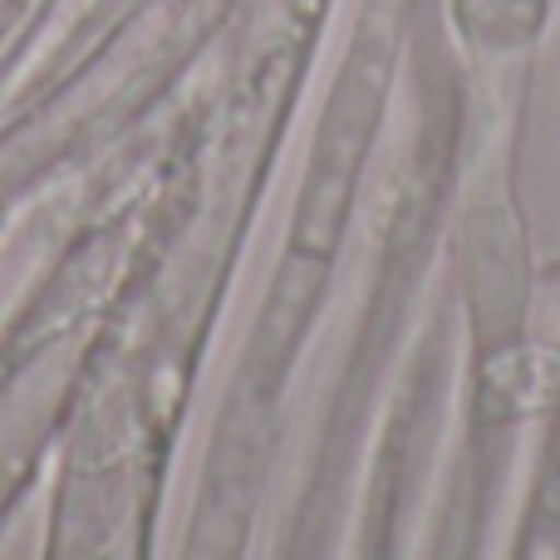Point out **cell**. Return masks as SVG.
Wrapping results in <instances>:
<instances>
[]
</instances>
